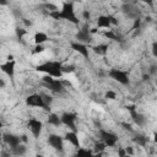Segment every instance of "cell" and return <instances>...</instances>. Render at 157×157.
<instances>
[{
    "label": "cell",
    "mask_w": 157,
    "mask_h": 157,
    "mask_svg": "<svg viewBox=\"0 0 157 157\" xmlns=\"http://www.w3.org/2000/svg\"><path fill=\"white\" fill-rule=\"evenodd\" d=\"M49 15L54 20H64V21L71 22L72 25H78V18L76 16L75 7H74V2L72 1H64L60 10L56 9L54 11H50Z\"/></svg>",
    "instance_id": "1"
},
{
    "label": "cell",
    "mask_w": 157,
    "mask_h": 157,
    "mask_svg": "<svg viewBox=\"0 0 157 157\" xmlns=\"http://www.w3.org/2000/svg\"><path fill=\"white\" fill-rule=\"evenodd\" d=\"M36 70L38 72H43L48 76L61 78L63 77V63L59 60H48L43 64H39L36 66Z\"/></svg>",
    "instance_id": "2"
},
{
    "label": "cell",
    "mask_w": 157,
    "mask_h": 157,
    "mask_svg": "<svg viewBox=\"0 0 157 157\" xmlns=\"http://www.w3.org/2000/svg\"><path fill=\"white\" fill-rule=\"evenodd\" d=\"M43 83H44L45 87L49 88L52 92L63 93V92L65 91V85H64V81H63V80H59V78H55V77H52V76L45 75V76L43 77Z\"/></svg>",
    "instance_id": "3"
},
{
    "label": "cell",
    "mask_w": 157,
    "mask_h": 157,
    "mask_svg": "<svg viewBox=\"0 0 157 157\" xmlns=\"http://www.w3.org/2000/svg\"><path fill=\"white\" fill-rule=\"evenodd\" d=\"M108 76L110 78H113L114 81H117L118 83L123 85V86H128L130 83V77H129V72L121 69H117L113 67L108 71Z\"/></svg>",
    "instance_id": "4"
},
{
    "label": "cell",
    "mask_w": 157,
    "mask_h": 157,
    "mask_svg": "<svg viewBox=\"0 0 157 157\" xmlns=\"http://www.w3.org/2000/svg\"><path fill=\"white\" fill-rule=\"evenodd\" d=\"M26 104L28 107H34V108H42L44 110H49V105L45 103L42 93H33L29 94L26 98Z\"/></svg>",
    "instance_id": "5"
},
{
    "label": "cell",
    "mask_w": 157,
    "mask_h": 157,
    "mask_svg": "<svg viewBox=\"0 0 157 157\" xmlns=\"http://www.w3.org/2000/svg\"><path fill=\"white\" fill-rule=\"evenodd\" d=\"M98 136H99L101 141L107 147H114L117 145V142H118V136L114 132L104 130V129H99L98 130Z\"/></svg>",
    "instance_id": "6"
},
{
    "label": "cell",
    "mask_w": 157,
    "mask_h": 157,
    "mask_svg": "<svg viewBox=\"0 0 157 157\" xmlns=\"http://www.w3.org/2000/svg\"><path fill=\"white\" fill-rule=\"evenodd\" d=\"M76 114L72 112H65L60 115V120H61V125H65L66 128H69V130L72 131H77L76 128Z\"/></svg>",
    "instance_id": "7"
},
{
    "label": "cell",
    "mask_w": 157,
    "mask_h": 157,
    "mask_svg": "<svg viewBox=\"0 0 157 157\" xmlns=\"http://www.w3.org/2000/svg\"><path fill=\"white\" fill-rule=\"evenodd\" d=\"M118 20L113 15H101L97 18V27L98 28H110L112 26H117Z\"/></svg>",
    "instance_id": "8"
},
{
    "label": "cell",
    "mask_w": 157,
    "mask_h": 157,
    "mask_svg": "<svg viewBox=\"0 0 157 157\" xmlns=\"http://www.w3.org/2000/svg\"><path fill=\"white\" fill-rule=\"evenodd\" d=\"M64 141H65L64 137L58 135V134H50L48 136V145L52 148L56 150L58 152H63V150H64Z\"/></svg>",
    "instance_id": "9"
},
{
    "label": "cell",
    "mask_w": 157,
    "mask_h": 157,
    "mask_svg": "<svg viewBox=\"0 0 157 157\" xmlns=\"http://www.w3.org/2000/svg\"><path fill=\"white\" fill-rule=\"evenodd\" d=\"M1 137H2V141H4L10 148H15V147L18 146L20 144H22L21 136L15 135V134H12V132H2V134H1Z\"/></svg>",
    "instance_id": "10"
},
{
    "label": "cell",
    "mask_w": 157,
    "mask_h": 157,
    "mask_svg": "<svg viewBox=\"0 0 157 157\" xmlns=\"http://www.w3.org/2000/svg\"><path fill=\"white\" fill-rule=\"evenodd\" d=\"M27 126L31 131V134L34 136V137H39V135L42 134V130H43V123L39 120V119H36V118H31L27 123Z\"/></svg>",
    "instance_id": "11"
},
{
    "label": "cell",
    "mask_w": 157,
    "mask_h": 157,
    "mask_svg": "<svg viewBox=\"0 0 157 157\" xmlns=\"http://www.w3.org/2000/svg\"><path fill=\"white\" fill-rule=\"evenodd\" d=\"M76 40L77 42H81L83 44H88L91 43L92 40V33H91V29L87 27V26H83L82 28H80L76 33Z\"/></svg>",
    "instance_id": "12"
},
{
    "label": "cell",
    "mask_w": 157,
    "mask_h": 157,
    "mask_svg": "<svg viewBox=\"0 0 157 157\" xmlns=\"http://www.w3.org/2000/svg\"><path fill=\"white\" fill-rule=\"evenodd\" d=\"M128 110L130 112V117H131V119H132V121L137 125V126H140V128H142V126H145V124H146V117L142 114V113H140V112H137L136 109H135V107H128Z\"/></svg>",
    "instance_id": "13"
},
{
    "label": "cell",
    "mask_w": 157,
    "mask_h": 157,
    "mask_svg": "<svg viewBox=\"0 0 157 157\" xmlns=\"http://www.w3.org/2000/svg\"><path fill=\"white\" fill-rule=\"evenodd\" d=\"M70 45H71V49H72V50H75L76 53H78V54H80L81 56H83L85 59H87V58L90 56V50H88L87 44H83V43L77 42V40H72V42L70 43Z\"/></svg>",
    "instance_id": "14"
},
{
    "label": "cell",
    "mask_w": 157,
    "mask_h": 157,
    "mask_svg": "<svg viewBox=\"0 0 157 157\" xmlns=\"http://www.w3.org/2000/svg\"><path fill=\"white\" fill-rule=\"evenodd\" d=\"M15 64H16L15 60H6V63H4V64L0 65V70L6 76H9L10 78H12L13 75H15Z\"/></svg>",
    "instance_id": "15"
},
{
    "label": "cell",
    "mask_w": 157,
    "mask_h": 157,
    "mask_svg": "<svg viewBox=\"0 0 157 157\" xmlns=\"http://www.w3.org/2000/svg\"><path fill=\"white\" fill-rule=\"evenodd\" d=\"M64 140L67 141L69 144H71V145H72L74 147H76V148H78V147L81 146L80 139H78V135H77V131H72V130L67 131V132L65 134V136H64Z\"/></svg>",
    "instance_id": "16"
},
{
    "label": "cell",
    "mask_w": 157,
    "mask_h": 157,
    "mask_svg": "<svg viewBox=\"0 0 157 157\" xmlns=\"http://www.w3.org/2000/svg\"><path fill=\"white\" fill-rule=\"evenodd\" d=\"M33 39H34V44H44L47 40H49V37L45 32H37Z\"/></svg>",
    "instance_id": "17"
},
{
    "label": "cell",
    "mask_w": 157,
    "mask_h": 157,
    "mask_svg": "<svg viewBox=\"0 0 157 157\" xmlns=\"http://www.w3.org/2000/svg\"><path fill=\"white\" fill-rule=\"evenodd\" d=\"M47 123L52 126H60L61 125V120H60V117L55 113H50L48 115V119H47Z\"/></svg>",
    "instance_id": "18"
},
{
    "label": "cell",
    "mask_w": 157,
    "mask_h": 157,
    "mask_svg": "<svg viewBox=\"0 0 157 157\" xmlns=\"http://www.w3.org/2000/svg\"><path fill=\"white\" fill-rule=\"evenodd\" d=\"M92 50H93L96 54H98V55H105L107 52H108V44L101 43V44L93 45V47H92Z\"/></svg>",
    "instance_id": "19"
},
{
    "label": "cell",
    "mask_w": 157,
    "mask_h": 157,
    "mask_svg": "<svg viewBox=\"0 0 157 157\" xmlns=\"http://www.w3.org/2000/svg\"><path fill=\"white\" fill-rule=\"evenodd\" d=\"M124 11L126 12V15L130 17V18H137V15H139V12H137V10H132L134 9V6L132 5H125L124 6Z\"/></svg>",
    "instance_id": "20"
},
{
    "label": "cell",
    "mask_w": 157,
    "mask_h": 157,
    "mask_svg": "<svg viewBox=\"0 0 157 157\" xmlns=\"http://www.w3.org/2000/svg\"><path fill=\"white\" fill-rule=\"evenodd\" d=\"M11 151H12V153L16 155V156H23V155H26V152H27V147H26L25 145L20 144V145L16 146L15 148H11Z\"/></svg>",
    "instance_id": "21"
},
{
    "label": "cell",
    "mask_w": 157,
    "mask_h": 157,
    "mask_svg": "<svg viewBox=\"0 0 157 157\" xmlns=\"http://www.w3.org/2000/svg\"><path fill=\"white\" fill-rule=\"evenodd\" d=\"M132 140H134V142H136V144L140 145V146H146V145H147V141H148V139H147L145 135H141V134L135 135V137H134Z\"/></svg>",
    "instance_id": "22"
},
{
    "label": "cell",
    "mask_w": 157,
    "mask_h": 157,
    "mask_svg": "<svg viewBox=\"0 0 157 157\" xmlns=\"http://www.w3.org/2000/svg\"><path fill=\"white\" fill-rule=\"evenodd\" d=\"M94 155V152H92L91 150H88V148H85V147H78L77 148V151H76V156H93Z\"/></svg>",
    "instance_id": "23"
},
{
    "label": "cell",
    "mask_w": 157,
    "mask_h": 157,
    "mask_svg": "<svg viewBox=\"0 0 157 157\" xmlns=\"http://www.w3.org/2000/svg\"><path fill=\"white\" fill-rule=\"evenodd\" d=\"M104 36H105L108 39H113V40H117V42H120V40H121V37L118 36V34H117L114 31H112V29H109L108 32H105Z\"/></svg>",
    "instance_id": "24"
},
{
    "label": "cell",
    "mask_w": 157,
    "mask_h": 157,
    "mask_svg": "<svg viewBox=\"0 0 157 157\" xmlns=\"http://www.w3.org/2000/svg\"><path fill=\"white\" fill-rule=\"evenodd\" d=\"M74 71H75V66H74V65H64V64H63V74L74 72Z\"/></svg>",
    "instance_id": "25"
},
{
    "label": "cell",
    "mask_w": 157,
    "mask_h": 157,
    "mask_svg": "<svg viewBox=\"0 0 157 157\" xmlns=\"http://www.w3.org/2000/svg\"><path fill=\"white\" fill-rule=\"evenodd\" d=\"M104 97L107 98V99H115L117 98V93L114 92V91H107L105 92V94H104Z\"/></svg>",
    "instance_id": "26"
},
{
    "label": "cell",
    "mask_w": 157,
    "mask_h": 157,
    "mask_svg": "<svg viewBox=\"0 0 157 157\" xmlns=\"http://www.w3.org/2000/svg\"><path fill=\"white\" fill-rule=\"evenodd\" d=\"M26 33H27V32H26V29L20 28V27H17V28H16V36L18 37V39H22V37H23Z\"/></svg>",
    "instance_id": "27"
},
{
    "label": "cell",
    "mask_w": 157,
    "mask_h": 157,
    "mask_svg": "<svg viewBox=\"0 0 157 157\" xmlns=\"http://www.w3.org/2000/svg\"><path fill=\"white\" fill-rule=\"evenodd\" d=\"M43 50H44L43 44H36V47H34V49L32 50V53H33V54H38V53H42Z\"/></svg>",
    "instance_id": "28"
},
{
    "label": "cell",
    "mask_w": 157,
    "mask_h": 157,
    "mask_svg": "<svg viewBox=\"0 0 157 157\" xmlns=\"http://www.w3.org/2000/svg\"><path fill=\"white\" fill-rule=\"evenodd\" d=\"M82 16H83V18H85L86 21H88V20L91 18V12H90L88 10H83V12H82Z\"/></svg>",
    "instance_id": "29"
},
{
    "label": "cell",
    "mask_w": 157,
    "mask_h": 157,
    "mask_svg": "<svg viewBox=\"0 0 157 157\" xmlns=\"http://www.w3.org/2000/svg\"><path fill=\"white\" fill-rule=\"evenodd\" d=\"M152 53H153V55L156 56L157 55V44H156V42L153 43V45H152Z\"/></svg>",
    "instance_id": "30"
},
{
    "label": "cell",
    "mask_w": 157,
    "mask_h": 157,
    "mask_svg": "<svg viewBox=\"0 0 157 157\" xmlns=\"http://www.w3.org/2000/svg\"><path fill=\"white\" fill-rule=\"evenodd\" d=\"M137 1L146 2V4H147V5H150V6H152V5H153V0H137Z\"/></svg>",
    "instance_id": "31"
},
{
    "label": "cell",
    "mask_w": 157,
    "mask_h": 157,
    "mask_svg": "<svg viewBox=\"0 0 157 157\" xmlns=\"http://www.w3.org/2000/svg\"><path fill=\"white\" fill-rule=\"evenodd\" d=\"M7 4H9L7 0H0V6H6Z\"/></svg>",
    "instance_id": "32"
},
{
    "label": "cell",
    "mask_w": 157,
    "mask_h": 157,
    "mask_svg": "<svg viewBox=\"0 0 157 157\" xmlns=\"http://www.w3.org/2000/svg\"><path fill=\"white\" fill-rule=\"evenodd\" d=\"M2 128H4V124H2V121L0 120V136H1V134H2Z\"/></svg>",
    "instance_id": "33"
},
{
    "label": "cell",
    "mask_w": 157,
    "mask_h": 157,
    "mask_svg": "<svg viewBox=\"0 0 157 157\" xmlns=\"http://www.w3.org/2000/svg\"><path fill=\"white\" fill-rule=\"evenodd\" d=\"M4 86H5V82H4V81L0 78V87H4Z\"/></svg>",
    "instance_id": "34"
}]
</instances>
